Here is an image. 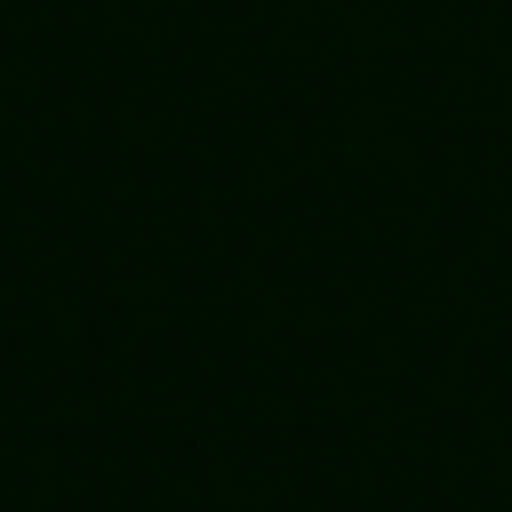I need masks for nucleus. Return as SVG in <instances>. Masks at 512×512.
I'll list each match as a JSON object with an SVG mask.
<instances>
[]
</instances>
